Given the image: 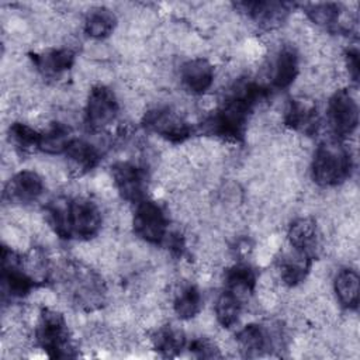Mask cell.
I'll return each mask as SVG.
<instances>
[{
	"instance_id": "6da1fadb",
	"label": "cell",
	"mask_w": 360,
	"mask_h": 360,
	"mask_svg": "<svg viewBox=\"0 0 360 360\" xmlns=\"http://www.w3.org/2000/svg\"><path fill=\"white\" fill-rule=\"evenodd\" d=\"M266 94V89L253 82L238 86L207 118L204 131L228 141H242L252 108Z\"/></svg>"
},
{
	"instance_id": "7a4b0ae2",
	"label": "cell",
	"mask_w": 360,
	"mask_h": 360,
	"mask_svg": "<svg viewBox=\"0 0 360 360\" xmlns=\"http://www.w3.org/2000/svg\"><path fill=\"white\" fill-rule=\"evenodd\" d=\"M312 179L323 187H330L345 181L352 172V156L340 141L332 139L321 143L312 159Z\"/></svg>"
},
{
	"instance_id": "3957f363",
	"label": "cell",
	"mask_w": 360,
	"mask_h": 360,
	"mask_svg": "<svg viewBox=\"0 0 360 360\" xmlns=\"http://www.w3.org/2000/svg\"><path fill=\"white\" fill-rule=\"evenodd\" d=\"M35 339L39 347L52 359H68L75 356L69 329L62 314L44 308L39 314Z\"/></svg>"
},
{
	"instance_id": "277c9868",
	"label": "cell",
	"mask_w": 360,
	"mask_h": 360,
	"mask_svg": "<svg viewBox=\"0 0 360 360\" xmlns=\"http://www.w3.org/2000/svg\"><path fill=\"white\" fill-rule=\"evenodd\" d=\"M328 124L335 139L352 135L359 124V107L349 90L340 89L332 94L326 108Z\"/></svg>"
},
{
	"instance_id": "5b68a950",
	"label": "cell",
	"mask_w": 360,
	"mask_h": 360,
	"mask_svg": "<svg viewBox=\"0 0 360 360\" xmlns=\"http://www.w3.org/2000/svg\"><path fill=\"white\" fill-rule=\"evenodd\" d=\"M134 231L149 243H163L169 236V222L162 207L149 200L138 202L134 215Z\"/></svg>"
},
{
	"instance_id": "8992f818",
	"label": "cell",
	"mask_w": 360,
	"mask_h": 360,
	"mask_svg": "<svg viewBox=\"0 0 360 360\" xmlns=\"http://www.w3.org/2000/svg\"><path fill=\"white\" fill-rule=\"evenodd\" d=\"M35 278L24 269V262L11 249L1 250V288L3 297L22 298L35 287Z\"/></svg>"
},
{
	"instance_id": "52a82bcc",
	"label": "cell",
	"mask_w": 360,
	"mask_h": 360,
	"mask_svg": "<svg viewBox=\"0 0 360 360\" xmlns=\"http://www.w3.org/2000/svg\"><path fill=\"white\" fill-rule=\"evenodd\" d=\"M118 114V101L111 89L103 84L94 86L87 97L84 121L89 129L101 131L114 122Z\"/></svg>"
},
{
	"instance_id": "ba28073f",
	"label": "cell",
	"mask_w": 360,
	"mask_h": 360,
	"mask_svg": "<svg viewBox=\"0 0 360 360\" xmlns=\"http://www.w3.org/2000/svg\"><path fill=\"white\" fill-rule=\"evenodd\" d=\"M143 127L174 143L186 141L193 132L191 125L169 107L149 110L143 117Z\"/></svg>"
},
{
	"instance_id": "9c48e42d",
	"label": "cell",
	"mask_w": 360,
	"mask_h": 360,
	"mask_svg": "<svg viewBox=\"0 0 360 360\" xmlns=\"http://www.w3.org/2000/svg\"><path fill=\"white\" fill-rule=\"evenodd\" d=\"M101 211L94 201L86 197L69 200L70 238L90 239L96 236L101 228Z\"/></svg>"
},
{
	"instance_id": "30bf717a",
	"label": "cell",
	"mask_w": 360,
	"mask_h": 360,
	"mask_svg": "<svg viewBox=\"0 0 360 360\" xmlns=\"http://www.w3.org/2000/svg\"><path fill=\"white\" fill-rule=\"evenodd\" d=\"M114 184L120 195L129 202H141L145 200L148 179L146 172L135 163L118 162L111 167Z\"/></svg>"
},
{
	"instance_id": "8fae6325",
	"label": "cell",
	"mask_w": 360,
	"mask_h": 360,
	"mask_svg": "<svg viewBox=\"0 0 360 360\" xmlns=\"http://www.w3.org/2000/svg\"><path fill=\"white\" fill-rule=\"evenodd\" d=\"M44 191V181L37 172L21 170L6 184L3 197L10 202H34Z\"/></svg>"
},
{
	"instance_id": "7c38bea8",
	"label": "cell",
	"mask_w": 360,
	"mask_h": 360,
	"mask_svg": "<svg viewBox=\"0 0 360 360\" xmlns=\"http://www.w3.org/2000/svg\"><path fill=\"white\" fill-rule=\"evenodd\" d=\"M180 77L188 91L194 94H202L211 87L214 82V66L204 58L190 59L183 63L180 69Z\"/></svg>"
},
{
	"instance_id": "4fadbf2b",
	"label": "cell",
	"mask_w": 360,
	"mask_h": 360,
	"mask_svg": "<svg viewBox=\"0 0 360 360\" xmlns=\"http://www.w3.org/2000/svg\"><path fill=\"white\" fill-rule=\"evenodd\" d=\"M63 155L66 156L68 167L75 176H83L93 170L100 162L98 150L87 141L72 138Z\"/></svg>"
},
{
	"instance_id": "5bb4252c",
	"label": "cell",
	"mask_w": 360,
	"mask_h": 360,
	"mask_svg": "<svg viewBox=\"0 0 360 360\" xmlns=\"http://www.w3.org/2000/svg\"><path fill=\"white\" fill-rule=\"evenodd\" d=\"M236 7H240L242 11L264 28L277 27L288 13V4L278 1H243L238 3Z\"/></svg>"
},
{
	"instance_id": "9a60e30c",
	"label": "cell",
	"mask_w": 360,
	"mask_h": 360,
	"mask_svg": "<svg viewBox=\"0 0 360 360\" xmlns=\"http://www.w3.org/2000/svg\"><path fill=\"white\" fill-rule=\"evenodd\" d=\"M284 122L295 131L311 135L316 131L319 124L316 107L302 100H290L285 108Z\"/></svg>"
},
{
	"instance_id": "2e32d148",
	"label": "cell",
	"mask_w": 360,
	"mask_h": 360,
	"mask_svg": "<svg viewBox=\"0 0 360 360\" xmlns=\"http://www.w3.org/2000/svg\"><path fill=\"white\" fill-rule=\"evenodd\" d=\"M31 60L39 73L48 77H55L72 68L75 55L66 48L48 49L39 53H31Z\"/></svg>"
},
{
	"instance_id": "e0dca14e",
	"label": "cell",
	"mask_w": 360,
	"mask_h": 360,
	"mask_svg": "<svg viewBox=\"0 0 360 360\" xmlns=\"http://www.w3.org/2000/svg\"><path fill=\"white\" fill-rule=\"evenodd\" d=\"M316 222L312 218H300L294 221L288 229V240L291 248L302 255L312 257L316 246Z\"/></svg>"
},
{
	"instance_id": "ac0fdd59",
	"label": "cell",
	"mask_w": 360,
	"mask_h": 360,
	"mask_svg": "<svg viewBox=\"0 0 360 360\" xmlns=\"http://www.w3.org/2000/svg\"><path fill=\"white\" fill-rule=\"evenodd\" d=\"M298 73V55L294 48L283 46L274 60L271 83L276 89L288 87Z\"/></svg>"
},
{
	"instance_id": "d6986e66",
	"label": "cell",
	"mask_w": 360,
	"mask_h": 360,
	"mask_svg": "<svg viewBox=\"0 0 360 360\" xmlns=\"http://www.w3.org/2000/svg\"><path fill=\"white\" fill-rule=\"evenodd\" d=\"M335 292L342 304L347 309H356L359 304V274L356 270L343 269L335 277Z\"/></svg>"
},
{
	"instance_id": "ffe728a7",
	"label": "cell",
	"mask_w": 360,
	"mask_h": 360,
	"mask_svg": "<svg viewBox=\"0 0 360 360\" xmlns=\"http://www.w3.org/2000/svg\"><path fill=\"white\" fill-rule=\"evenodd\" d=\"M242 309V301L235 290H224L215 302V315L219 325L231 328L239 318Z\"/></svg>"
},
{
	"instance_id": "44dd1931",
	"label": "cell",
	"mask_w": 360,
	"mask_h": 360,
	"mask_svg": "<svg viewBox=\"0 0 360 360\" xmlns=\"http://www.w3.org/2000/svg\"><path fill=\"white\" fill-rule=\"evenodd\" d=\"M70 141L69 127L60 122H53L45 132H41L39 150L49 155L63 153Z\"/></svg>"
},
{
	"instance_id": "7402d4cb",
	"label": "cell",
	"mask_w": 360,
	"mask_h": 360,
	"mask_svg": "<svg viewBox=\"0 0 360 360\" xmlns=\"http://www.w3.org/2000/svg\"><path fill=\"white\" fill-rule=\"evenodd\" d=\"M115 27V15L104 7L91 10L84 21V31L91 38H105Z\"/></svg>"
},
{
	"instance_id": "603a6c76",
	"label": "cell",
	"mask_w": 360,
	"mask_h": 360,
	"mask_svg": "<svg viewBox=\"0 0 360 360\" xmlns=\"http://www.w3.org/2000/svg\"><path fill=\"white\" fill-rule=\"evenodd\" d=\"M236 340L248 356H255L267 349L269 335L260 325L249 323L238 332Z\"/></svg>"
},
{
	"instance_id": "cb8c5ba5",
	"label": "cell",
	"mask_w": 360,
	"mask_h": 360,
	"mask_svg": "<svg viewBox=\"0 0 360 360\" xmlns=\"http://www.w3.org/2000/svg\"><path fill=\"white\" fill-rule=\"evenodd\" d=\"M39 132L22 122H13L8 127L10 143H13L20 153L39 150Z\"/></svg>"
},
{
	"instance_id": "d4e9b609",
	"label": "cell",
	"mask_w": 360,
	"mask_h": 360,
	"mask_svg": "<svg viewBox=\"0 0 360 360\" xmlns=\"http://www.w3.org/2000/svg\"><path fill=\"white\" fill-rule=\"evenodd\" d=\"M295 253H297L295 257H287L280 264L281 278L287 285H291V287L304 281L311 267V259H312L307 255H302L298 252Z\"/></svg>"
},
{
	"instance_id": "484cf974",
	"label": "cell",
	"mask_w": 360,
	"mask_h": 360,
	"mask_svg": "<svg viewBox=\"0 0 360 360\" xmlns=\"http://www.w3.org/2000/svg\"><path fill=\"white\" fill-rule=\"evenodd\" d=\"M152 343L163 356H176L184 347L186 339L180 330L172 326H165L153 333Z\"/></svg>"
},
{
	"instance_id": "4316f807",
	"label": "cell",
	"mask_w": 360,
	"mask_h": 360,
	"mask_svg": "<svg viewBox=\"0 0 360 360\" xmlns=\"http://www.w3.org/2000/svg\"><path fill=\"white\" fill-rule=\"evenodd\" d=\"M202 305L201 292L195 285H187L180 290L174 298V312L181 319H190L195 316Z\"/></svg>"
},
{
	"instance_id": "83f0119b",
	"label": "cell",
	"mask_w": 360,
	"mask_h": 360,
	"mask_svg": "<svg viewBox=\"0 0 360 360\" xmlns=\"http://www.w3.org/2000/svg\"><path fill=\"white\" fill-rule=\"evenodd\" d=\"M48 222L53 232L62 239H70L69 231V200L58 198L46 208Z\"/></svg>"
},
{
	"instance_id": "f1b7e54d",
	"label": "cell",
	"mask_w": 360,
	"mask_h": 360,
	"mask_svg": "<svg viewBox=\"0 0 360 360\" xmlns=\"http://www.w3.org/2000/svg\"><path fill=\"white\" fill-rule=\"evenodd\" d=\"M225 284L231 290H242V291H253L256 285V273L255 270L243 263L235 264L229 267L225 273Z\"/></svg>"
},
{
	"instance_id": "f546056e",
	"label": "cell",
	"mask_w": 360,
	"mask_h": 360,
	"mask_svg": "<svg viewBox=\"0 0 360 360\" xmlns=\"http://www.w3.org/2000/svg\"><path fill=\"white\" fill-rule=\"evenodd\" d=\"M307 15L318 25L330 28L339 20V6L335 3H316L305 7Z\"/></svg>"
},
{
	"instance_id": "4dcf8cb0",
	"label": "cell",
	"mask_w": 360,
	"mask_h": 360,
	"mask_svg": "<svg viewBox=\"0 0 360 360\" xmlns=\"http://www.w3.org/2000/svg\"><path fill=\"white\" fill-rule=\"evenodd\" d=\"M190 352H193L197 357H202V359H211V357H218L219 353L217 352V347L205 340V339H195L190 343L188 346Z\"/></svg>"
},
{
	"instance_id": "1f68e13d",
	"label": "cell",
	"mask_w": 360,
	"mask_h": 360,
	"mask_svg": "<svg viewBox=\"0 0 360 360\" xmlns=\"http://www.w3.org/2000/svg\"><path fill=\"white\" fill-rule=\"evenodd\" d=\"M346 66L349 70V75L352 76V80L357 82L359 80V52L357 49H349L346 52Z\"/></svg>"
}]
</instances>
